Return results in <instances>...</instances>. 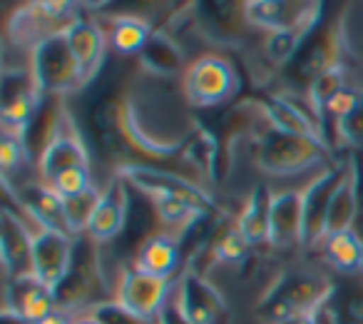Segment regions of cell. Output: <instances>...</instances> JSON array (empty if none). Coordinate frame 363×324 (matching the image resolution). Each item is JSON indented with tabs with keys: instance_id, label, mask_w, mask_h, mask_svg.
<instances>
[{
	"instance_id": "cell-20",
	"label": "cell",
	"mask_w": 363,
	"mask_h": 324,
	"mask_svg": "<svg viewBox=\"0 0 363 324\" xmlns=\"http://www.w3.org/2000/svg\"><path fill=\"white\" fill-rule=\"evenodd\" d=\"M30 254H33V232L23 225L21 215L11 207L3 210L0 217V257L6 279L21 277L30 272Z\"/></svg>"
},
{
	"instance_id": "cell-7",
	"label": "cell",
	"mask_w": 363,
	"mask_h": 324,
	"mask_svg": "<svg viewBox=\"0 0 363 324\" xmlns=\"http://www.w3.org/2000/svg\"><path fill=\"white\" fill-rule=\"evenodd\" d=\"M239 90V75L222 55H202L182 75V92L192 107L224 105Z\"/></svg>"
},
{
	"instance_id": "cell-12",
	"label": "cell",
	"mask_w": 363,
	"mask_h": 324,
	"mask_svg": "<svg viewBox=\"0 0 363 324\" xmlns=\"http://www.w3.org/2000/svg\"><path fill=\"white\" fill-rule=\"evenodd\" d=\"M343 162H333L328 168L318 170V175L301 190V215H303V227H301V247H321L323 237H326V215L328 202L336 190L338 180H341Z\"/></svg>"
},
{
	"instance_id": "cell-10",
	"label": "cell",
	"mask_w": 363,
	"mask_h": 324,
	"mask_svg": "<svg viewBox=\"0 0 363 324\" xmlns=\"http://www.w3.org/2000/svg\"><path fill=\"white\" fill-rule=\"evenodd\" d=\"M174 294V282L164 277H155V274L140 269L135 262L125 264L120 269V279L115 287V299L122 307L132 309V312L142 314L147 319H157L169 297Z\"/></svg>"
},
{
	"instance_id": "cell-5",
	"label": "cell",
	"mask_w": 363,
	"mask_h": 324,
	"mask_svg": "<svg viewBox=\"0 0 363 324\" xmlns=\"http://www.w3.org/2000/svg\"><path fill=\"white\" fill-rule=\"evenodd\" d=\"M30 72L35 77L43 97H65L67 92L80 90L82 75L70 50L65 31H57L38 43L30 53Z\"/></svg>"
},
{
	"instance_id": "cell-11",
	"label": "cell",
	"mask_w": 363,
	"mask_h": 324,
	"mask_svg": "<svg viewBox=\"0 0 363 324\" xmlns=\"http://www.w3.org/2000/svg\"><path fill=\"white\" fill-rule=\"evenodd\" d=\"M249 0H189L197 28L217 45H237L247 36Z\"/></svg>"
},
{
	"instance_id": "cell-22",
	"label": "cell",
	"mask_w": 363,
	"mask_h": 324,
	"mask_svg": "<svg viewBox=\"0 0 363 324\" xmlns=\"http://www.w3.org/2000/svg\"><path fill=\"white\" fill-rule=\"evenodd\" d=\"M18 205H21V210H26L30 215L35 227L60 230V232L70 234L65 220V207H62V198L50 185L43 183V180L18 190Z\"/></svg>"
},
{
	"instance_id": "cell-8",
	"label": "cell",
	"mask_w": 363,
	"mask_h": 324,
	"mask_svg": "<svg viewBox=\"0 0 363 324\" xmlns=\"http://www.w3.org/2000/svg\"><path fill=\"white\" fill-rule=\"evenodd\" d=\"M257 107L264 115V120L269 122V127H274V130L289 132V135L311 137V140L326 142L331 147L326 125L318 117V112L313 110L308 97L298 100L296 95H281V92L279 95H259Z\"/></svg>"
},
{
	"instance_id": "cell-24",
	"label": "cell",
	"mask_w": 363,
	"mask_h": 324,
	"mask_svg": "<svg viewBox=\"0 0 363 324\" xmlns=\"http://www.w3.org/2000/svg\"><path fill=\"white\" fill-rule=\"evenodd\" d=\"M237 227L252 247L269 244V232H272V193L267 188H254L249 193L244 207L239 210Z\"/></svg>"
},
{
	"instance_id": "cell-16",
	"label": "cell",
	"mask_w": 363,
	"mask_h": 324,
	"mask_svg": "<svg viewBox=\"0 0 363 324\" xmlns=\"http://www.w3.org/2000/svg\"><path fill=\"white\" fill-rule=\"evenodd\" d=\"M127 212H130V193H127V180L115 175L105 188L100 190L95 212L87 225V237L97 244L112 242L117 234L125 230Z\"/></svg>"
},
{
	"instance_id": "cell-3",
	"label": "cell",
	"mask_w": 363,
	"mask_h": 324,
	"mask_svg": "<svg viewBox=\"0 0 363 324\" xmlns=\"http://www.w3.org/2000/svg\"><path fill=\"white\" fill-rule=\"evenodd\" d=\"M333 277L311 272H294L286 269L279 274L277 282L267 289V294L259 302V314L269 324H277L291 314L316 312L318 307L331 299Z\"/></svg>"
},
{
	"instance_id": "cell-46",
	"label": "cell",
	"mask_w": 363,
	"mask_h": 324,
	"mask_svg": "<svg viewBox=\"0 0 363 324\" xmlns=\"http://www.w3.org/2000/svg\"><path fill=\"white\" fill-rule=\"evenodd\" d=\"M72 324H100V322L85 312V314H80V317H75V322H72Z\"/></svg>"
},
{
	"instance_id": "cell-37",
	"label": "cell",
	"mask_w": 363,
	"mask_h": 324,
	"mask_svg": "<svg viewBox=\"0 0 363 324\" xmlns=\"http://www.w3.org/2000/svg\"><path fill=\"white\" fill-rule=\"evenodd\" d=\"M333 137L346 150H361L363 147V100L351 115L333 122Z\"/></svg>"
},
{
	"instance_id": "cell-23",
	"label": "cell",
	"mask_w": 363,
	"mask_h": 324,
	"mask_svg": "<svg viewBox=\"0 0 363 324\" xmlns=\"http://www.w3.org/2000/svg\"><path fill=\"white\" fill-rule=\"evenodd\" d=\"M179 239L167 232H155L140 244L135 264L155 277L172 279L179 269Z\"/></svg>"
},
{
	"instance_id": "cell-28",
	"label": "cell",
	"mask_w": 363,
	"mask_h": 324,
	"mask_svg": "<svg viewBox=\"0 0 363 324\" xmlns=\"http://www.w3.org/2000/svg\"><path fill=\"white\" fill-rule=\"evenodd\" d=\"M152 23L142 21L137 16H110L107 18V40H110L112 50L120 53V55H132L137 53L140 55L142 48L150 43Z\"/></svg>"
},
{
	"instance_id": "cell-26",
	"label": "cell",
	"mask_w": 363,
	"mask_h": 324,
	"mask_svg": "<svg viewBox=\"0 0 363 324\" xmlns=\"http://www.w3.org/2000/svg\"><path fill=\"white\" fill-rule=\"evenodd\" d=\"M323 259L338 274H361L363 272V237L356 230L328 234L321 242Z\"/></svg>"
},
{
	"instance_id": "cell-13",
	"label": "cell",
	"mask_w": 363,
	"mask_h": 324,
	"mask_svg": "<svg viewBox=\"0 0 363 324\" xmlns=\"http://www.w3.org/2000/svg\"><path fill=\"white\" fill-rule=\"evenodd\" d=\"M75 242L77 237L60 232V230L35 227L33 230L30 272L50 289H57L75 257Z\"/></svg>"
},
{
	"instance_id": "cell-39",
	"label": "cell",
	"mask_w": 363,
	"mask_h": 324,
	"mask_svg": "<svg viewBox=\"0 0 363 324\" xmlns=\"http://www.w3.org/2000/svg\"><path fill=\"white\" fill-rule=\"evenodd\" d=\"M30 3L57 28H65L67 23L75 21V13L80 8V0H30Z\"/></svg>"
},
{
	"instance_id": "cell-35",
	"label": "cell",
	"mask_w": 363,
	"mask_h": 324,
	"mask_svg": "<svg viewBox=\"0 0 363 324\" xmlns=\"http://www.w3.org/2000/svg\"><path fill=\"white\" fill-rule=\"evenodd\" d=\"M30 160V152H28L26 142H23L21 132L3 130V140H0V165H3V180H11V175L18 168H23L26 162Z\"/></svg>"
},
{
	"instance_id": "cell-25",
	"label": "cell",
	"mask_w": 363,
	"mask_h": 324,
	"mask_svg": "<svg viewBox=\"0 0 363 324\" xmlns=\"http://www.w3.org/2000/svg\"><path fill=\"white\" fill-rule=\"evenodd\" d=\"M140 68L152 77H174L184 68V58L169 33L155 31L140 53Z\"/></svg>"
},
{
	"instance_id": "cell-9",
	"label": "cell",
	"mask_w": 363,
	"mask_h": 324,
	"mask_svg": "<svg viewBox=\"0 0 363 324\" xmlns=\"http://www.w3.org/2000/svg\"><path fill=\"white\" fill-rule=\"evenodd\" d=\"M35 165H38V180H43L48 185L70 168H77V165L90 168V150H87L85 140L80 135V127L75 125L67 107H62L55 132L48 140V145L43 147Z\"/></svg>"
},
{
	"instance_id": "cell-21",
	"label": "cell",
	"mask_w": 363,
	"mask_h": 324,
	"mask_svg": "<svg viewBox=\"0 0 363 324\" xmlns=\"http://www.w3.org/2000/svg\"><path fill=\"white\" fill-rule=\"evenodd\" d=\"M301 190L272 193V232L269 244L277 249H291L301 244Z\"/></svg>"
},
{
	"instance_id": "cell-32",
	"label": "cell",
	"mask_w": 363,
	"mask_h": 324,
	"mask_svg": "<svg viewBox=\"0 0 363 324\" xmlns=\"http://www.w3.org/2000/svg\"><path fill=\"white\" fill-rule=\"evenodd\" d=\"M97 198H100V190L92 188V190H87V193L77 195V198L62 200L67 230H70L72 237H82V234L87 232V225H90V217H92V212H95Z\"/></svg>"
},
{
	"instance_id": "cell-31",
	"label": "cell",
	"mask_w": 363,
	"mask_h": 324,
	"mask_svg": "<svg viewBox=\"0 0 363 324\" xmlns=\"http://www.w3.org/2000/svg\"><path fill=\"white\" fill-rule=\"evenodd\" d=\"M247 21L252 28H262L267 33L289 31V11L284 0H249Z\"/></svg>"
},
{
	"instance_id": "cell-19",
	"label": "cell",
	"mask_w": 363,
	"mask_h": 324,
	"mask_svg": "<svg viewBox=\"0 0 363 324\" xmlns=\"http://www.w3.org/2000/svg\"><path fill=\"white\" fill-rule=\"evenodd\" d=\"M62 31H65V38L70 43V50L77 60V68H80L82 85H87L100 72V65L105 60L107 43H110L107 40V33L97 23L85 21V18H75Z\"/></svg>"
},
{
	"instance_id": "cell-17",
	"label": "cell",
	"mask_w": 363,
	"mask_h": 324,
	"mask_svg": "<svg viewBox=\"0 0 363 324\" xmlns=\"http://www.w3.org/2000/svg\"><path fill=\"white\" fill-rule=\"evenodd\" d=\"M3 309L18 314L26 322L35 324L43 317L57 309L55 289L43 284L33 272L21 274V277L6 279V292H3Z\"/></svg>"
},
{
	"instance_id": "cell-36",
	"label": "cell",
	"mask_w": 363,
	"mask_h": 324,
	"mask_svg": "<svg viewBox=\"0 0 363 324\" xmlns=\"http://www.w3.org/2000/svg\"><path fill=\"white\" fill-rule=\"evenodd\" d=\"M87 314L95 317L100 324H157V319L142 317V314L122 307L117 299H107V302L95 304L92 309H87Z\"/></svg>"
},
{
	"instance_id": "cell-6",
	"label": "cell",
	"mask_w": 363,
	"mask_h": 324,
	"mask_svg": "<svg viewBox=\"0 0 363 324\" xmlns=\"http://www.w3.org/2000/svg\"><path fill=\"white\" fill-rule=\"evenodd\" d=\"M117 175L127 180V185L137 188L145 193L150 200L155 198H177L184 202L194 205L202 210L204 215H212L217 210L214 198L204 188H199L192 180L182 178L179 173H169V170L155 168V165H145V162H125L117 168Z\"/></svg>"
},
{
	"instance_id": "cell-43",
	"label": "cell",
	"mask_w": 363,
	"mask_h": 324,
	"mask_svg": "<svg viewBox=\"0 0 363 324\" xmlns=\"http://www.w3.org/2000/svg\"><path fill=\"white\" fill-rule=\"evenodd\" d=\"M316 324H336V314H333L331 299H328V302L316 312Z\"/></svg>"
},
{
	"instance_id": "cell-29",
	"label": "cell",
	"mask_w": 363,
	"mask_h": 324,
	"mask_svg": "<svg viewBox=\"0 0 363 324\" xmlns=\"http://www.w3.org/2000/svg\"><path fill=\"white\" fill-rule=\"evenodd\" d=\"M331 307L336 324H363V272L333 277Z\"/></svg>"
},
{
	"instance_id": "cell-4",
	"label": "cell",
	"mask_w": 363,
	"mask_h": 324,
	"mask_svg": "<svg viewBox=\"0 0 363 324\" xmlns=\"http://www.w3.org/2000/svg\"><path fill=\"white\" fill-rule=\"evenodd\" d=\"M57 307L65 312H87L95 304L115 299V292L107 287L105 272H102L100 254H97V242H92L87 234L77 237L75 257L67 269L65 279L55 289Z\"/></svg>"
},
{
	"instance_id": "cell-44",
	"label": "cell",
	"mask_w": 363,
	"mask_h": 324,
	"mask_svg": "<svg viewBox=\"0 0 363 324\" xmlns=\"http://www.w3.org/2000/svg\"><path fill=\"white\" fill-rule=\"evenodd\" d=\"M115 0H80V6L85 11H102V8H110Z\"/></svg>"
},
{
	"instance_id": "cell-45",
	"label": "cell",
	"mask_w": 363,
	"mask_h": 324,
	"mask_svg": "<svg viewBox=\"0 0 363 324\" xmlns=\"http://www.w3.org/2000/svg\"><path fill=\"white\" fill-rule=\"evenodd\" d=\"M0 324H30V322H26V319H21L18 314L3 309V314H0Z\"/></svg>"
},
{
	"instance_id": "cell-2",
	"label": "cell",
	"mask_w": 363,
	"mask_h": 324,
	"mask_svg": "<svg viewBox=\"0 0 363 324\" xmlns=\"http://www.w3.org/2000/svg\"><path fill=\"white\" fill-rule=\"evenodd\" d=\"M346 53H348V38H346V11H343L341 16L323 23V26H316L303 38L294 60L284 68L286 80L294 87L308 90V85L321 72L346 63Z\"/></svg>"
},
{
	"instance_id": "cell-34",
	"label": "cell",
	"mask_w": 363,
	"mask_h": 324,
	"mask_svg": "<svg viewBox=\"0 0 363 324\" xmlns=\"http://www.w3.org/2000/svg\"><path fill=\"white\" fill-rule=\"evenodd\" d=\"M249 247L252 244L244 239V234L239 232L237 222H234L229 227H224L222 232H217V237L212 242V254L217 262H239Z\"/></svg>"
},
{
	"instance_id": "cell-40",
	"label": "cell",
	"mask_w": 363,
	"mask_h": 324,
	"mask_svg": "<svg viewBox=\"0 0 363 324\" xmlns=\"http://www.w3.org/2000/svg\"><path fill=\"white\" fill-rule=\"evenodd\" d=\"M157 324H192L187 317H184V312L179 309V304H177L174 294L169 297V302L162 307V312L157 314Z\"/></svg>"
},
{
	"instance_id": "cell-27",
	"label": "cell",
	"mask_w": 363,
	"mask_h": 324,
	"mask_svg": "<svg viewBox=\"0 0 363 324\" xmlns=\"http://www.w3.org/2000/svg\"><path fill=\"white\" fill-rule=\"evenodd\" d=\"M57 31H62V28L52 26L33 3L18 8L11 16V21H8V38H11L18 48H26V50H30V53L38 43H43L48 36H52V33H57Z\"/></svg>"
},
{
	"instance_id": "cell-1",
	"label": "cell",
	"mask_w": 363,
	"mask_h": 324,
	"mask_svg": "<svg viewBox=\"0 0 363 324\" xmlns=\"http://www.w3.org/2000/svg\"><path fill=\"white\" fill-rule=\"evenodd\" d=\"M257 168L274 178H294L308 170H323L333 165L331 147L311 137L289 135L269 127L257 142L254 152Z\"/></svg>"
},
{
	"instance_id": "cell-15",
	"label": "cell",
	"mask_w": 363,
	"mask_h": 324,
	"mask_svg": "<svg viewBox=\"0 0 363 324\" xmlns=\"http://www.w3.org/2000/svg\"><path fill=\"white\" fill-rule=\"evenodd\" d=\"M174 299L192 324H217V319L227 312L219 289L209 284L197 269L182 272L174 282Z\"/></svg>"
},
{
	"instance_id": "cell-18",
	"label": "cell",
	"mask_w": 363,
	"mask_h": 324,
	"mask_svg": "<svg viewBox=\"0 0 363 324\" xmlns=\"http://www.w3.org/2000/svg\"><path fill=\"white\" fill-rule=\"evenodd\" d=\"M358 212H361V170H358V157L348 155V160L343 162L341 180L328 202L326 237L343 230H353Z\"/></svg>"
},
{
	"instance_id": "cell-14",
	"label": "cell",
	"mask_w": 363,
	"mask_h": 324,
	"mask_svg": "<svg viewBox=\"0 0 363 324\" xmlns=\"http://www.w3.org/2000/svg\"><path fill=\"white\" fill-rule=\"evenodd\" d=\"M43 100L45 97L38 90L30 68L28 70H6V75H3V110H0L6 130H26L40 110Z\"/></svg>"
},
{
	"instance_id": "cell-41",
	"label": "cell",
	"mask_w": 363,
	"mask_h": 324,
	"mask_svg": "<svg viewBox=\"0 0 363 324\" xmlns=\"http://www.w3.org/2000/svg\"><path fill=\"white\" fill-rule=\"evenodd\" d=\"M75 317L77 314H72V312H65V309H52L48 317H43L40 322H35V324H72L75 322Z\"/></svg>"
},
{
	"instance_id": "cell-42",
	"label": "cell",
	"mask_w": 363,
	"mask_h": 324,
	"mask_svg": "<svg viewBox=\"0 0 363 324\" xmlns=\"http://www.w3.org/2000/svg\"><path fill=\"white\" fill-rule=\"evenodd\" d=\"M321 309V307H318ZM316 309V312H318ZM316 312H301V314H291V317L281 319L277 324H316Z\"/></svg>"
},
{
	"instance_id": "cell-33",
	"label": "cell",
	"mask_w": 363,
	"mask_h": 324,
	"mask_svg": "<svg viewBox=\"0 0 363 324\" xmlns=\"http://www.w3.org/2000/svg\"><path fill=\"white\" fill-rule=\"evenodd\" d=\"M289 11V31L298 33L301 38H306L313 28L321 21V8L323 0H284Z\"/></svg>"
},
{
	"instance_id": "cell-38",
	"label": "cell",
	"mask_w": 363,
	"mask_h": 324,
	"mask_svg": "<svg viewBox=\"0 0 363 324\" xmlns=\"http://www.w3.org/2000/svg\"><path fill=\"white\" fill-rule=\"evenodd\" d=\"M50 188L55 190L62 200H65V198H77V195L92 190L95 185H92L90 168H85V165H77V168H70V170H65V173L57 175V178L50 183Z\"/></svg>"
},
{
	"instance_id": "cell-30",
	"label": "cell",
	"mask_w": 363,
	"mask_h": 324,
	"mask_svg": "<svg viewBox=\"0 0 363 324\" xmlns=\"http://www.w3.org/2000/svg\"><path fill=\"white\" fill-rule=\"evenodd\" d=\"M152 205H155V212L160 217V222L164 225V232L172 234V237H177V232H189L204 217L202 210H197L194 205L177 198H155Z\"/></svg>"
}]
</instances>
